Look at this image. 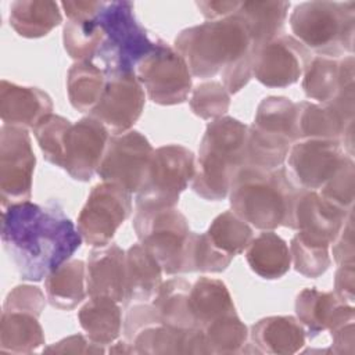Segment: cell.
<instances>
[{"instance_id": "obj_45", "label": "cell", "mask_w": 355, "mask_h": 355, "mask_svg": "<svg viewBox=\"0 0 355 355\" xmlns=\"http://www.w3.org/2000/svg\"><path fill=\"white\" fill-rule=\"evenodd\" d=\"M47 354H104V345L93 343L87 336L73 334L43 349Z\"/></svg>"}, {"instance_id": "obj_16", "label": "cell", "mask_w": 355, "mask_h": 355, "mask_svg": "<svg viewBox=\"0 0 355 355\" xmlns=\"http://www.w3.org/2000/svg\"><path fill=\"white\" fill-rule=\"evenodd\" d=\"M347 155L338 140L304 139L293 143L284 168L298 189L318 191Z\"/></svg>"}, {"instance_id": "obj_40", "label": "cell", "mask_w": 355, "mask_h": 355, "mask_svg": "<svg viewBox=\"0 0 355 355\" xmlns=\"http://www.w3.org/2000/svg\"><path fill=\"white\" fill-rule=\"evenodd\" d=\"M207 234L219 250L233 257L243 252L254 237L252 227L233 211L219 214L211 222Z\"/></svg>"}, {"instance_id": "obj_32", "label": "cell", "mask_w": 355, "mask_h": 355, "mask_svg": "<svg viewBox=\"0 0 355 355\" xmlns=\"http://www.w3.org/2000/svg\"><path fill=\"white\" fill-rule=\"evenodd\" d=\"M78 320L86 336L96 344L108 345L118 340L122 330V312L110 297H90L78 311Z\"/></svg>"}, {"instance_id": "obj_11", "label": "cell", "mask_w": 355, "mask_h": 355, "mask_svg": "<svg viewBox=\"0 0 355 355\" xmlns=\"http://www.w3.org/2000/svg\"><path fill=\"white\" fill-rule=\"evenodd\" d=\"M132 225L139 243L155 257L165 275L182 273L190 229L179 209L175 207L140 208L136 209Z\"/></svg>"}, {"instance_id": "obj_43", "label": "cell", "mask_w": 355, "mask_h": 355, "mask_svg": "<svg viewBox=\"0 0 355 355\" xmlns=\"http://www.w3.org/2000/svg\"><path fill=\"white\" fill-rule=\"evenodd\" d=\"M319 194L344 211L354 207L355 197V164L354 158L347 155L336 173L318 190Z\"/></svg>"}, {"instance_id": "obj_33", "label": "cell", "mask_w": 355, "mask_h": 355, "mask_svg": "<svg viewBox=\"0 0 355 355\" xmlns=\"http://www.w3.org/2000/svg\"><path fill=\"white\" fill-rule=\"evenodd\" d=\"M189 308L197 327L236 312L232 295L226 284L214 277H198L190 288Z\"/></svg>"}, {"instance_id": "obj_38", "label": "cell", "mask_w": 355, "mask_h": 355, "mask_svg": "<svg viewBox=\"0 0 355 355\" xmlns=\"http://www.w3.org/2000/svg\"><path fill=\"white\" fill-rule=\"evenodd\" d=\"M103 42L98 15L86 19H67L62 28V43L68 55L76 61H93Z\"/></svg>"}, {"instance_id": "obj_24", "label": "cell", "mask_w": 355, "mask_h": 355, "mask_svg": "<svg viewBox=\"0 0 355 355\" xmlns=\"http://www.w3.org/2000/svg\"><path fill=\"white\" fill-rule=\"evenodd\" d=\"M53 101L46 92L1 79L0 116L3 125L33 129L43 118L53 114Z\"/></svg>"}, {"instance_id": "obj_49", "label": "cell", "mask_w": 355, "mask_h": 355, "mask_svg": "<svg viewBox=\"0 0 355 355\" xmlns=\"http://www.w3.org/2000/svg\"><path fill=\"white\" fill-rule=\"evenodd\" d=\"M104 1H61L60 6L62 7L67 19H86L94 18L100 14Z\"/></svg>"}, {"instance_id": "obj_50", "label": "cell", "mask_w": 355, "mask_h": 355, "mask_svg": "<svg viewBox=\"0 0 355 355\" xmlns=\"http://www.w3.org/2000/svg\"><path fill=\"white\" fill-rule=\"evenodd\" d=\"M112 344H114V343H112ZM108 351H110L111 354H135L133 347H132L125 338L116 341L114 345L110 347Z\"/></svg>"}, {"instance_id": "obj_47", "label": "cell", "mask_w": 355, "mask_h": 355, "mask_svg": "<svg viewBox=\"0 0 355 355\" xmlns=\"http://www.w3.org/2000/svg\"><path fill=\"white\" fill-rule=\"evenodd\" d=\"M334 294L348 302L354 304L355 300V263L338 265L334 276Z\"/></svg>"}, {"instance_id": "obj_15", "label": "cell", "mask_w": 355, "mask_h": 355, "mask_svg": "<svg viewBox=\"0 0 355 355\" xmlns=\"http://www.w3.org/2000/svg\"><path fill=\"white\" fill-rule=\"evenodd\" d=\"M36 157L28 129L0 128V198L1 208L29 201Z\"/></svg>"}, {"instance_id": "obj_22", "label": "cell", "mask_w": 355, "mask_h": 355, "mask_svg": "<svg viewBox=\"0 0 355 355\" xmlns=\"http://www.w3.org/2000/svg\"><path fill=\"white\" fill-rule=\"evenodd\" d=\"M295 313L309 338L340 323L355 320L354 304L340 300L334 291H320L315 287H306L298 293Z\"/></svg>"}, {"instance_id": "obj_20", "label": "cell", "mask_w": 355, "mask_h": 355, "mask_svg": "<svg viewBox=\"0 0 355 355\" xmlns=\"http://www.w3.org/2000/svg\"><path fill=\"white\" fill-rule=\"evenodd\" d=\"M295 141L304 139L338 140L352 157L354 119L347 118L331 103H295Z\"/></svg>"}, {"instance_id": "obj_39", "label": "cell", "mask_w": 355, "mask_h": 355, "mask_svg": "<svg viewBox=\"0 0 355 355\" xmlns=\"http://www.w3.org/2000/svg\"><path fill=\"white\" fill-rule=\"evenodd\" d=\"M211 354L225 355L243 352L250 331L237 312L220 316L201 327Z\"/></svg>"}, {"instance_id": "obj_5", "label": "cell", "mask_w": 355, "mask_h": 355, "mask_svg": "<svg viewBox=\"0 0 355 355\" xmlns=\"http://www.w3.org/2000/svg\"><path fill=\"white\" fill-rule=\"evenodd\" d=\"M290 28L313 55L340 58L354 54L355 1L300 3L291 11Z\"/></svg>"}, {"instance_id": "obj_27", "label": "cell", "mask_w": 355, "mask_h": 355, "mask_svg": "<svg viewBox=\"0 0 355 355\" xmlns=\"http://www.w3.org/2000/svg\"><path fill=\"white\" fill-rule=\"evenodd\" d=\"M162 268L153 254L140 243L126 251V293L125 305L148 302L162 283Z\"/></svg>"}, {"instance_id": "obj_8", "label": "cell", "mask_w": 355, "mask_h": 355, "mask_svg": "<svg viewBox=\"0 0 355 355\" xmlns=\"http://www.w3.org/2000/svg\"><path fill=\"white\" fill-rule=\"evenodd\" d=\"M123 338L133 347L135 354H211L200 327L180 329L166 324L148 302L129 305L123 320Z\"/></svg>"}, {"instance_id": "obj_25", "label": "cell", "mask_w": 355, "mask_h": 355, "mask_svg": "<svg viewBox=\"0 0 355 355\" xmlns=\"http://www.w3.org/2000/svg\"><path fill=\"white\" fill-rule=\"evenodd\" d=\"M305 96L318 103L331 101L341 89L355 86L354 55H313L302 73Z\"/></svg>"}, {"instance_id": "obj_29", "label": "cell", "mask_w": 355, "mask_h": 355, "mask_svg": "<svg viewBox=\"0 0 355 355\" xmlns=\"http://www.w3.org/2000/svg\"><path fill=\"white\" fill-rule=\"evenodd\" d=\"M245 259L250 269L266 280L280 279L291 268L290 248L273 230H263L252 237L245 248Z\"/></svg>"}, {"instance_id": "obj_46", "label": "cell", "mask_w": 355, "mask_h": 355, "mask_svg": "<svg viewBox=\"0 0 355 355\" xmlns=\"http://www.w3.org/2000/svg\"><path fill=\"white\" fill-rule=\"evenodd\" d=\"M331 334V352L338 355L355 354V320L344 322L329 330Z\"/></svg>"}, {"instance_id": "obj_2", "label": "cell", "mask_w": 355, "mask_h": 355, "mask_svg": "<svg viewBox=\"0 0 355 355\" xmlns=\"http://www.w3.org/2000/svg\"><path fill=\"white\" fill-rule=\"evenodd\" d=\"M173 47L191 76L214 78L239 62L254 64V47L245 24L236 15L205 21L178 33Z\"/></svg>"}, {"instance_id": "obj_3", "label": "cell", "mask_w": 355, "mask_h": 355, "mask_svg": "<svg viewBox=\"0 0 355 355\" xmlns=\"http://www.w3.org/2000/svg\"><path fill=\"white\" fill-rule=\"evenodd\" d=\"M298 190L284 165L276 169L243 165L232 180L229 201L232 211L250 226L275 230L287 226Z\"/></svg>"}, {"instance_id": "obj_13", "label": "cell", "mask_w": 355, "mask_h": 355, "mask_svg": "<svg viewBox=\"0 0 355 355\" xmlns=\"http://www.w3.org/2000/svg\"><path fill=\"white\" fill-rule=\"evenodd\" d=\"M132 194L118 184H96L76 222V227L89 245L96 248L111 244L118 227L132 214Z\"/></svg>"}, {"instance_id": "obj_4", "label": "cell", "mask_w": 355, "mask_h": 355, "mask_svg": "<svg viewBox=\"0 0 355 355\" xmlns=\"http://www.w3.org/2000/svg\"><path fill=\"white\" fill-rule=\"evenodd\" d=\"M248 126L233 116L211 121L204 132L196 159L193 191L204 200H223L236 172L245 165Z\"/></svg>"}, {"instance_id": "obj_41", "label": "cell", "mask_w": 355, "mask_h": 355, "mask_svg": "<svg viewBox=\"0 0 355 355\" xmlns=\"http://www.w3.org/2000/svg\"><path fill=\"white\" fill-rule=\"evenodd\" d=\"M72 122L61 115L50 114L32 130L47 162L62 168L65 157V137Z\"/></svg>"}, {"instance_id": "obj_34", "label": "cell", "mask_w": 355, "mask_h": 355, "mask_svg": "<svg viewBox=\"0 0 355 355\" xmlns=\"http://www.w3.org/2000/svg\"><path fill=\"white\" fill-rule=\"evenodd\" d=\"M107 72L93 61H76L67 75V92L71 105L79 112H89L97 105L105 85Z\"/></svg>"}, {"instance_id": "obj_1", "label": "cell", "mask_w": 355, "mask_h": 355, "mask_svg": "<svg viewBox=\"0 0 355 355\" xmlns=\"http://www.w3.org/2000/svg\"><path fill=\"white\" fill-rule=\"evenodd\" d=\"M1 243L19 277L40 282L71 259L83 239L73 222L55 204L32 201L1 208Z\"/></svg>"}, {"instance_id": "obj_44", "label": "cell", "mask_w": 355, "mask_h": 355, "mask_svg": "<svg viewBox=\"0 0 355 355\" xmlns=\"http://www.w3.org/2000/svg\"><path fill=\"white\" fill-rule=\"evenodd\" d=\"M333 259L337 265L355 263V244H354V209H351L331 241Z\"/></svg>"}, {"instance_id": "obj_21", "label": "cell", "mask_w": 355, "mask_h": 355, "mask_svg": "<svg viewBox=\"0 0 355 355\" xmlns=\"http://www.w3.org/2000/svg\"><path fill=\"white\" fill-rule=\"evenodd\" d=\"M349 211L331 204L316 190L300 189L293 200L286 227L324 237L331 243Z\"/></svg>"}, {"instance_id": "obj_26", "label": "cell", "mask_w": 355, "mask_h": 355, "mask_svg": "<svg viewBox=\"0 0 355 355\" xmlns=\"http://www.w3.org/2000/svg\"><path fill=\"white\" fill-rule=\"evenodd\" d=\"M248 337L258 354L290 355L305 345L306 331L297 318L275 315L255 322Z\"/></svg>"}, {"instance_id": "obj_23", "label": "cell", "mask_w": 355, "mask_h": 355, "mask_svg": "<svg viewBox=\"0 0 355 355\" xmlns=\"http://www.w3.org/2000/svg\"><path fill=\"white\" fill-rule=\"evenodd\" d=\"M86 290L89 297L104 295L125 301L126 251L116 244L90 251L86 262Z\"/></svg>"}, {"instance_id": "obj_30", "label": "cell", "mask_w": 355, "mask_h": 355, "mask_svg": "<svg viewBox=\"0 0 355 355\" xmlns=\"http://www.w3.org/2000/svg\"><path fill=\"white\" fill-rule=\"evenodd\" d=\"M44 291L51 306L62 311L76 308L87 295L86 263L68 259L44 277Z\"/></svg>"}, {"instance_id": "obj_42", "label": "cell", "mask_w": 355, "mask_h": 355, "mask_svg": "<svg viewBox=\"0 0 355 355\" xmlns=\"http://www.w3.org/2000/svg\"><path fill=\"white\" fill-rule=\"evenodd\" d=\"M191 111L204 121H214L225 116L230 105V94L220 82L208 80L191 90L189 100Z\"/></svg>"}, {"instance_id": "obj_12", "label": "cell", "mask_w": 355, "mask_h": 355, "mask_svg": "<svg viewBox=\"0 0 355 355\" xmlns=\"http://www.w3.org/2000/svg\"><path fill=\"white\" fill-rule=\"evenodd\" d=\"M136 76L148 98L159 105H176L191 93V73L175 47L155 40L154 49L140 61Z\"/></svg>"}, {"instance_id": "obj_28", "label": "cell", "mask_w": 355, "mask_h": 355, "mask_svg": "<svg viewBox=\"0 0 355 355\" xmlns=\"http://www.w3.org/2000/svg\"><path fill=\"white\" fill-rule=\"evenodd\" d=\"M290 3L279 0L241 1L234 12L247 26L254 53L282 35L288 14Z\"/></svg>"}, {"instance_id": "obj_31", "label": "cell", "mask_w": 355, "mask_h": 355, "mask_svg": "<svg viewBox=\"0 0 355 355\" xmlns=\"http://www.w3.org/2000/svg\"><path fill=\"white\" fill-rule=\"evenodd\" d=\"M10 26L26 39L49 35L62 22L60 4L51 0H17L10 4Z\"/></svg>"}, {"instance_id": "obj_18", "label": "cell", "mask_w": 355, "mask_h": 355, "mask_svg": "<svg viewBox=\"0 0 355 355\" xmlns=\"http://www.w3.org/2000/svg\"><path fill=\"white\" fill-rule=\"evenodd\" d=\"M312 57L300 40L282 33L255 51L252 76L266 87H287L302 76Z\"/></svg>"}, {"instance_id": "obj_9", "label": "cell", "mask_w": 355, "mask_h": 355, "mask_svg": "<svg viewBox=\"0 0 355 355\" xmlns=\"http://www.w3.org/2000/svg\"><path fill=\"white\" fill-rule=\"evenodd\" d=\"M196 173V157L180 144L154 150L147 175L136 193V209L175 207Z\"/></svg>"}, {"instance_id": "obj_19", "label": "cell", "mask_w": 355, "mask_h": 355, "mask_svg": "<svg viewBox=\"0 0 355 355\" xmlns=\"http://www.w3.org/2000/svg\"><path fill=\"white\" fill-rule=\"evenodd\" d=\"M110 132L96 118L87 115L72 123L65 137L62 169L79 182H89L103 158Z\"/></svg>"}, {"instance_id": "obj_10", "label": "cell", "mask_w": 355, "mask_h": 355, "mask_svg": "<svg viewBox=\"0 0 355 355\" xmlns=\"http://www.w3.org/2000/svg\"><path fill=\"white\" fill-rule=\"evenodd\" d=\"M46 300L43 291L33 284H18L7 294L0 318L1 354H32L44 345L39 318Z\"/></svg>"}, {"instance_id": "obj_48", "label": "cell", "mask_w": 355, "mask_h": 355, "mask_svg": "<svg viewBox=\"0 0 355 355\" xmlns=\"http://www.w3.org/2000/svg\"><path fill=\"white\" fill-rule=\"evenodd\" d=\"M241 1L236 0H216V1H197V7L200 8L201 14L207 18V21H214V19H220L233 15L237 8L240 7Z\"/></svg>"}, {"instance_id": "obj_6", "label": "cell", "mask_w": 355, "mask_h": 355, "mask_svg": "<svg viewBox=\"0 0 355 355\" xmlns=\"http://www.w3.org/2000/svg\"><path fill=\"white\" fill-rule=\"evenodd\" d=\"M103 42L94 60L110 73L136 72L140 61L154 49L147 31L135 15V6L128 0L104 1L98 14Z\"/></svg>"}, {"instance_id": "obj_37", "label": "cell", "mask_w": 355, "mask_h": 355, "mask_svg": "<svg viewBox=\"0 0 355 355\" xmlns=\"http://www.w3.org/2000/svg\"><path fill=\"white\" fill-rule=\"evenodd\" d=\"M233 258V255H229L219 250L212 243L207 232H190L184 247L182 273H220L227 269Z\"/></svg>"}, {"instance_id": "obj_36", "label": "cell", "mask_w": 355, "mask_h": 355, "mask_svg": "<svg viewBox=\"0 0 355 355\" xmlns=\"http://www.w3.org/2000/svg\"><path fill=\"white\" fill-rule=\"evenodd\" d=\"M330 240L298 232L290 241V255L294 269L305 277L316 279L330 266Z\"/></svg>"}, {"instance_id": "obj_35", "label": "cell", "mask_w": 355, "mask_h": 355, "mask_svg": "<svg viewBox=\"0 0 355 355\" xmlns=\"http://www.w3.org/2000/svg\"><path fill=\"white\" fill-rule=\"evenodd\" d=\"M191 283L183 277H172L162 282L151 305L166 324L187 329L197 327L189 308V294Z\"/></svg>"}, {"instance_id": "obj_7", "label": "cell", "mask_w": 355, "mask_h": 355, "mask_svg": "<svg viewBox=\"0 0 355 355\" xmlns=\"http://www.w3.org/2000/svg\"><path fill=\"white\" fill-rule=\"evenodd\" d=\"M295 103L283 96H269L257 107L254 122L248 126L245 165L262 169L283 166L295 143Z\"/></svg>"}, {"instance_id": "obj_14", "label": "cell", "mask_w": 355, "mask_h": 355, "mask_svg": "<svg viewBox=\"0 0 355 355\" xmlns=\"http://www.w3.org/2000/svg\"><path fill=\"white\" fill-rule=\"evenodd\" d=\"M154 148L139 130L111 135L96 173L103 182L136 194L147 175Z\"/></svg>"}, {"instance_id": "obj_17", "label": "cell", "mask_w": 355, "mask_h": 355, "mask_svg": "<svg viewBox=\"0 0 355 355\" xmlns=\"http://www.w3.org/2000/svg\"><path fill=\"white\" fill-rule=\"evenodd\" d=\"M144 103V89L135 72L110 73L105 89L89 115L100 121L110 133L121 135L132 130Z\"/></svg>"}]
</instances>
